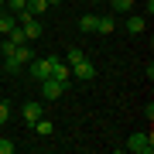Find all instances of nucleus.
I'll return each mask as SVG.
<instances>
[{
    "mask_svg": "<svg viewBox=\"0 0 154 154\" xmlns=\"http://www.w3.org/2000/svg\"><path fill=\"white\" fill-rule=\"evenodd\" d=\"M38 116H45V110H41V103L38 99H28V103H24V120H28V127L38 120Z\"/></svg>",
    "mask_w": 154,
    "mask_h": 154,
    "instance_id": "nucleus-7",
    "label": "nucleus"
},
{
    "mask_svg": "<svg viewBox=\"0 0 154 154\" xmlns=\"http://www.w3.org/2000/svg\"><path fill=\"white\" fill-rule=\"evenodd\" d=\"M51 79H62V82H69V79H72V69H69L62 58H55V62H51Z\"/></svg>",
    "mask_w": 154,
    "mask_h": 154,
    "instance_id": "nucleus-8",
    "label": "nucleus"
},
{
    "mask_svg": "<svg viewBox=\"0 0 154 154\" xmlns=\"http://www.w3.org/2000/svg\"><path fill=\"white\" fill-rule=\"evenodd\" d=\"M0 154H14V140L11 137H0Z\"/></svg>",
    "mask_w": 154,
    "mask_h": 154,
    "instance_id": "nucleus-16",
    "label": "nucleus"
},
{
    "mask_svg": "<svg viewBox=\"0 0 154 154\" xmlns=\"http://www.w3.org/2000/svg\"><path fill=\"white\" fill-rule=\"evenodd\" d=\"M127 151H134V154H151V151H154L151 134H130V140H127Z\"/></svg>",
    "mask_w": 154,
    "mask_h": 154,
    "instance_id": "nucleus-2",
    "label": "nucleus"
},
{
    "mask_svg": "<svg viewBox=\"0 0 154 154\" xmlns=\"http://www.w3.org/2000/svg\"><path fill=\"white\" fill-rule=\"evenodd\" d=\"M82 58H86V55H82L79 48H69V51H65V65H69V69H72V65H79Z\"/></svg>",
    "mask_w": 154,
    "mask_h": 154,
    "instance_id": "nucleus-15",
    "label": "nucleus"
},
{
    "mask_svg": "<svg viewBox=\"0 0 154 154\" xmlns=\"http://www.w3.org/2000/svg\"><path fill=\"white\" fill-rule=\"evenodd\" d=\"M21 28H24V34H28V41H34V38H41V21H38V17H24V21H21Z\"/></svg>",
    "mask_w": 154,
    "mask_h": 154,
    "instance_id": "nucleus-6",
    "label": "nucleus"
},
{
    "mask_svg": "<svg viewBox=\"0 0 154 154\" xmlns=\"http://www.w3.org/2000/svg\"><path fill=\"white\" fill-rule=\"evenodd\" d=\"M96 24H99V14H82L79 17V31L82 34H96Z\"/></svg>",
    "mask_w": 154,
    "mask_h": 154,
    "instance_id": "nucleus-9",
    "label": "nucleus"
},
{
    "mask_svg": "<svg viewBox=\"0 0 154 154\" xmlns=\"http://www.w3.org/2000/svg\"><path fill=\"white\" fill-rule=\"evenodd\" d=\"M31 127L38 130V137H51V134H55V123H51V120H45V116H38Z\"/></svg>",
    "mask_w": 154,
    "mask_h": 154,
    "instance_id": "nucleus-10",
    "label": "nucleus"
},
{
    "mask_svg": "<svg viewBox=\"0 0 154 154\" xmlns=\"http://www.w3.org/2000/svg\"><path fill=\"white\" fill-rule=\"evenodd\" d=\"M113 14H134V7H137V0H113Z\"/></svg>",
    "mask_w": 154,
    "mask_h": 154,
    "instance_id": "nucleus-13",
    "label": "nucleus"
},
{
    "mask_svg": "<svg viewBox=\"0 0 154 154\" xmlns=\"http://www.w3.org/2000/svg\"><path fill=\"white\" fill-rule=\"evenodd\" d=\"M69 89V82H62V79H41V99H58L62 93Z\"/></svg>",
    "mask_w": 154,
    "mask_h": 154,
    "instance_id": "nucleus-3",
    "label": "nucleus"
},
{
    "mask_svg": "<svg viewBox=\"0 0 154 154\" xmlns=\"http://www.w3.org/2000/svg\"><path fill=\"white\" fill-rule=\"evenodd\" d=\"M0 7H7V0H0Z\"/></svg>",
    "mask_w": 154,
    "mask_h": 154,
    "instance_id": "nucleus-20",
    "label": "nucleus"
},
{
    "mask_svg": "<svg viewBox=\"0 0 154 154\" xmlns=\"http://www.w3.org/2000/svg\"><path fill=\"white\" fill-rule=\"evenodd\" d=\"M151 14H154V0H147V17H151Z\"/></svg>",
    "mask_w": 154,
    "mask_h": 154,
    "instance_id": "nucleus-18",
    "label": "nucleus"
},
{
    "mask_svg": "<svg viewBox=\"0 0 154 154\" xmlns=\"http://www.w3.org/2000/svg\"><path fill=\"white\" fill-rule=\"evenodd\" d=\"M51 62H55V55H48V58H31V62H28L31 75L38 79V82H41V79H48V75H51Z\"/></svg>",
    "mask_w": 154,
    "mask_h": 154,
    "instance_id": "nucleus-4",
    "label": "nucleus"
},
{
    "mask_svg": "<svg viewBox=\"0 0 154 154\" xmlns=\"http://www.w3.org/2000/svg\"><path fill=\"white\" fill-rule=\"evenodd\" d=\"M55 4H62V0H48V7H55Z\"/></svg>",
    "mask_w": 154,
    "mask_h": 154,
    "instance_id": "nucleus-19",
    "label": "nucleus"
},
{
    "mask_svg": "<svg viewBox=\"0 0 154 154\" xmlns=\"http://www.w3.org/2000/svg\"><path fill=\"white\" fill-rule=\"evenodd\" d=\"M72 75H75V79H82V82H93V79H96V69H93V62H79V65H72Z\"/></svg>",
    "mask_w": 154,
    "mask_h": 154,
    "instance_id": "nucleus-5",
    "label": "nucleus"
},
{
    "mask_svg": "<svg viewBox=\"0 0 154 154\" xmlns=\"http://www.w3.org/2000/svg\"><path fill=\"white\" fill-rule=\"evenodd\" d=\"M0 51H4V58H7V72L24 69V65L34 58V51L28 48V41H24V45H11V41H4V45H0Z\"/></svg>",
    "mask_w": 154,
    "mask_h": 154,
    "instance_id": "nucleus-1",
    "label": "nucleus"
},
{
    "mask_svg": "<svg viewBox=\"0 0 154 154\" xmlns=\"http://www.w3.org/2000/svg\"><path fill=\"white\" fill-rule=\"evenodd\" d=\"M96 31H99V34H113V31H116V17H113V14H103L99 24H96Z\"/></svg>",
    "mask_w": 154,
    "mask_h": 154,
    "instance_id": "nucleus-11",
    "label": "nucleus"
},
{
    "mask_svg": "<svg viewBox=\"0 0 154 154\" xmlns=\"http://www.w3.org/2000/svg\"><path fill=\"white\" fill-rule=\"evenodd\" d=\"M110 4H113V0H110Z\"/></svg>",
    "mask_w": 154,
    "mask_h": 154,
    "instance_id": "nucleus-21",
    "label": "nucleus"
},
{
    "mask_svg": "<svg viewBox=\"0 0 154 154\" xmlns=\"http://www.w3.org/2000/svg\"><path fill=\"white\" fill-rule=\"evenodd\" d=\"M144 28H147V21H144V17H137V14H127V31H130V34H140Z\"/></svg>",
    "mask_w": 154,
    "mask_h": 154,
    "instance_id": "nucleus-12",
    "label": "nucleus"
},
{
    "mask_svg": "<svg viewBox=\"0 0 154 154\" xmlns=\"http://www.w3.org/2000/svg\"><path fill=\"white\" fill-rule=\"evenodd\" d=\"M11 120V103H0V123Z\"/></svg>",
    "mask_w": 154,
    "mask_h": 154,
    "instance_id": "nucleus-17",
    "label": "nucleus"
},
{
    "mask_svg": "<svg viewBox=\"0 0 154 154\" xmlns=\"http://www.w3.org/2000/svg\"><path fill=\"white\" fill-rule=\"evenodd\" d=\"M31 17H41L45 11H48V0H28V7H24Z\"/></svg>",
    "mask_w": 154,
    "mask_h": 154,
    "instance_id": "nucleus-14",
    "label": "nucleus"
}]
</instances>
